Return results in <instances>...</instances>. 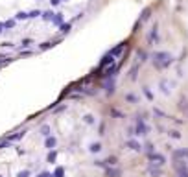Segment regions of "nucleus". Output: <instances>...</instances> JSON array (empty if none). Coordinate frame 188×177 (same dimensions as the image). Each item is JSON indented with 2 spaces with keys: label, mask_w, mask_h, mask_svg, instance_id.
I'll list each match as a JSON object with an SVG mask.
<instances>
[{
  "label": "nucleus",
  "mask_w": 188,
  "mask_h": 177,
  "mask_svg": "<svg viewBox=\"0 0 188 177\" xmlns=\"http://www.w3.org/2000/svg\"><path fill=\"white\" fill-rule=\"evenodd\" d=\"M105 175H107V177H120L122 172H120L118 168H107V170H105Z\"/></svg>",
  "instance_id": "nucleus-7"
},
{
  "label": "nucleus",
  "mask_w": 188,
  "mask_h": 177,
  "mask_svg": "<svg viewBox=\"0 0 188 177\" xmlns=\"http://www.w3.org/2000/svg\"><path fill=\"white\" fill-rule=\"evenodd\" d=\"M89 149H90V151H100V149H102V146H100V144H90V148H89Z\"/></svg>",
  "instance_id": "nucleus-11"
},
{
  "label": "nucleus",
  "mask_w": 188,
  "mask_h": 177,
  "mask_svg": "<svg viewBox=\"0 0 188 177\" xmlns=\"http://www.w3.org/2000/svg\"><path fill=\"white\" fill-rule=\"evenodd\" d=\"M149 173H151V175H160V170H155V168H149Z\"/></svg>",
  "instance_id": "nucleus-14"
},
{
  "label": "nucleus",
  "mask_w": 188,
  "mask_h": 177,
  "mask_svg": "<svg viewBox=\"0 0 188 177\" xmlns=\"http://www.w3.org/2000/svg\"><path fill=\"white\" fill-rule=\"evenodd\" d=\"M159 87H160V92H164V94H170V92H172V83L166 81V79H162V81L159 83Z\"/></svg>",
  "instance_id": "nucleus-5"
},
{
  "label": "nucleus",
  "mask_w": 188,
  "mask_h": 177,
  "mask_svg": "<svg viewBox=\"0 0 188 177\" xmlns=\"http://www.w3.org/2000/svg\"><path fill=\"white\" fill-rule=\"evenodd\" d=\"M41 131H42V135H44V137H48V135H50V127H48V125H42V129H41Z\"/></svg>",
  "instance_id": "nucleus-10"
},
{
  "label": "nucleus",
  "mask_w": 188,
  "mask_h": 177,
  "mask_svg": "<svg viewBox=\"0 0 188 177\" xmlns=\"http://www.w3.org/2000/svg\"><path fill=\"white\" fill-rule=\"evenodd\" d=\"M149 162H151V166H162L164 164V157L160 153H151L149 155Z\"/></svg>",
  "instance_id": "nucleus-4"
},
{
  "label": "nucleus",
  "mask_w": 188,
  "mask_h": 177,
  "mask_svg": "<svg viewBox=\"0 0 188 177\" xmlns=\"http://www.w3.org/2000/svg\"><path fill=\"white\" fill-rule=\"evenodd\" d=\"M173 159H184V161H188V149H177V151H173Z\"/></svg>",
  "instance_id": "nucleus-6"
},
{
  "label": "nucleus",
  "mask_w": 188,
  "mask_h": 177,
  "mask_svg": "<svg viewBox=\"0 0 188 177\" xmlns=\"http://www.w3.org/2000/svg\"><path fill=\"white\" fill-rule=\"evenodd\" d=\"M170 137H173V139H181V133H179V131H170Z\"/></svg>",
  "instance_id": "nucleus-13"
},
{
  "label": "nucleus",
  "mask_w": 188,
  "mask_h": 177,
  "mask_svg": "<svg viewBox=\"0 0 188 177\" xmlns=\"http://www.w3.org/2000/svg\"><path fill=\"white\" fill-rule=\"evenodd\" d=\"M127 146H129L131 149H135V151H140V149H142V146H140L136 140H129V142H127Z\"/></svg>",
  "instance_id": "nucleus-8"
},
{
  "label": "nucleus",
  "mask_w": 188,
  "mask_h": 177,
  "mask_svg": "<svg viewBox=\"0 0 188 177\" xmlns=\"http://www.w3.org/2000/svg\"><path fill=\"white\" fill-rule=\"evenodd\" d=\"M144 94H146V96H148L149 100H153V94H151V91H149L148 87H144Z\"/></svg>",
  "instance_id": "nucleus-12"
},
{
  "label": "nucleus",
  "mask_w": 188,
  "mask_h": 177,
  "mask_svg": "<svg viewBox=\"0 0 188 177\" xmlns=\"http://www.w3.org/2000/svg\"><path fill=\"white\" fill-rule=\"evenodd\" d=\"M149 127L146 125L144 118H136V125H135V135H148Z\"/></svg>",
  "instance_id": "nucleus-3"
},
{
  "label": "nucleus",
  "mask_w": 188,
  "mask_h": 177,
  "mask_svg": "<svg viewBox=\"0 0 188 177\" xmlns=\"http://www.w3.org/2000/svg\"><path fill=\"white\" fill-rule=\"evenodd\" d=\"M172 61H173L172 55L166 54V52H157V54L153 55V65L157 66V68H166V66H168Z\"/></svg>",
  "instance_id": "nucleus-1"
},
{
  "label": "nucleus",
  "mask_w": 188,
  "mask_h": 177,
  "mask_svg": "<svg viewBox=\"0 0 188 177\" xmlns=\"http://www.w3.org/2000/svg\"><path fill=\"white\" fill-rule=\"evenodd\" d=\"M126 98H127V100H129V102H136V96H133V94H127V96H126Z\"/></svg>",
  "instance_id": "nucleus-15"
},
{
  "label": "nucleus",
  "mask_w": 188,
  "mask_h": 177,
  "mask_svg": "<svg viewBox=\"0 0 188 177\" xmlns=\"http://www.w3.org/2000/svg\"><path fill=\"white\" fill-rule=\"evenodd\" d=\"M55 146V139L52 137V139H46V148H54Z\"/></svg>",
  "instance_id": "nucleus-9"
},
{
  "label": "nucleus",
  "mask_w": 188,
  "mask_h": 177,
  "mask_svg": "<svg viewBox=\"0 0 188 177\" xmlns=\"http://www.w3.org/2000/svg\"><path fill=\"white\" fill-rule=\"evenodd\" d=\"M173 168L177 172V177H188V162L184 159H173Z\"/></svg>",
  "instance_id": "nucleus-2"
},
{
  "label": "nucleus",
  "mask_w": 188,
  "mask_h": 177,
  "mask_svg": "<svg viewBox=\"0 0 188 177\" xmlns=\"http://www.w3.org/2000/svg\"><path fill=\"white\" fill-rule=\"evenodd\" d=\"M85 122H89V124H92V116H90V115H87V116H85Z\"/></svg>",
  "instance_id": "nucleus-16"
}]
</instances>
